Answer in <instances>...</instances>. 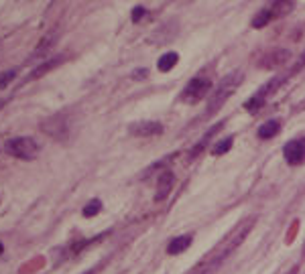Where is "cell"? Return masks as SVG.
I'll list each match as a JSON object with an SVG mask.
<instances>
[{"instance_id":"6da1fadb","label":"cell","mask_w":305,"mask_h":274,"mask_svg":"<svg viewBox=\"0 0 305 274\" xmlns=\"http://www.w3.org/2000/svg\"><path fill=\"white\" fill-rule=\"evenodd\" d=\"M255 222H257V217H246V220H244L238 228H234V230H232V232L224 238V242H222V244H220V246H218V248H216L210 256H212V258H216V260H220V262L224 264V260H226V258H228V256H230V254H232V252H234V250H236V248L244 242V238H246V236H248V232L252 230Z\"/></svg>"},{"instance_id":"7a4b0ae2","label":"cell","mask_w":305,"mask_h":274,"mask_svg":"<svg viewBox=\"0 0 305 274\" xmlns=\"http://www.w3.org/2000/svg\"><path fill=\"white\" fill-rule=\"evenodd\" d=\"M242 71H232L230 75H226L222 81H220V86L214 90V94H212V98H210V102H208V110H206V114L208 116H212V114H216L224 104H226V100L236 92V88L242 84Z\"/></svg>"},{"instance_id":"3957f363","label":"cell","mask_w":305,"mask_h":274,"mask_svg":"<svg viewBox=\"0 0 305 274\" xmlns=\"http://www.w3.org/2000/svg\"><path fill=\"white\" fill-rule=\"evenodd\" d=\"M6 152L14 158H22V160H33L39 154V144L31 136H16L6 140L4 144Z\"/></svg>"},{"instance_id":"277c9868","label":"cell","mask_w":305,"mask_h":274,"mask_svg":"<svg viewBox=\"0 0 305 274\" xmlns=\"http://www.w3.org/2000/svg\"><path fill=\"white\" fill-rule=\"evenodd\" d=\"M210 90H212L210 79H206V77H195V79H191V81L185 86V90L181 92V102L197 104L199 100H204V98L208 96Z\"/></svg>"},{"instance_id":"5b68a950","label":"cell","mask_w":305,"mask_h":274,"mask_svg":"<svg viewBox=\"0 0 305 274\" xmlns=\"http://www.w3.org/2000/svg\"><path fill=\"white\" fill-rule=\"evenodd\" d=\"M43 132H47L51 138H57V140H65V136L69 134V128H67V120L59 114V116H51L47 118L43 124H41Z\"/></svg>"},{"instance_id":"8992f818","label":"cell","mask_w":305,"mask_h":274,"mask_svg":"<svg viewBox=\"0 0 305 274\" xmlns=\"http://www.w3.org/2000/svg\"><path fill=\"white\" fill-rule=\"evenodd\" d=\"M283 156L289 165H301L305 160V138H295V140H289L283 148Z\"/></svg>"},{"instance_id":"52a82bcc","label":"cell","mask_w":305,"mask_h":274,"mask_svg":"<svg viewBox=\"0 0 305 274\" xmlns=\"http://www.w3.org/2000/svg\"><path fill=\"white\" fill-rule=\"evenodd\" d=\"M129 132L133 136H155V134H161L163 132V126L155 120H141V122H135L129 126Z\"/></svg>"},{"instance_id":"ba28073f","label":"cell","mask_w":305,"mask_h":274,"mask_svg":"<svg viewBox=\"0 0 305 274\" xmlns=\"http://www.w3.org/2000/svg\"><path fill=\"white\" fill-rule=\"evenodd\" d=\"M289 57H291V55H289V51H285V49H275V51L267 53V55L261 59V63H259V65H261V67H265V69H275V67L285 65Z\"/></svg>"},{"instance_id":"9c48e42d","label":"cell","mask_w":305,"mask_h":274,"mask_svg":"<svg viewBox=\"0 0 305 274\" xmlns=\"http://www.w3.org/2000/svg\"><path fill=\"white\" fill-rule=\"evenodd\" d=\"M265 8L269 10L271 18L275 20V18H281V16H285L293 10V0H271Z\"/></svg>"},{"instance_id":"30bf717a","label":"cell","mask_w":305,"mask_h":274,"mask_svg":"<svg viewBox=\"0 0 305 274\" xmlns=\"http://www.w3.org/2000/svg\"><path fill=\"white\" fill-rule=\"evenodd\" d=\"M173 173L171 171H165V173H161L159 175V179H157V199L161 201V199H165L169 193H171V187H173Z\"/></svg>"},{"instance_id":"8fae6325","label":"cell","mask_w":305,"mask_h":274,"mask_svg":"<svg viewBox=\"0 0 305 274\" xmlns=\"http://www.w3.org/2000/svg\"><path fill=\"white\" fill-rule=\"evenodd\" d=\"M222 266V262L220 260H216V258H212V256H208L206 260H201L199 264H195L191 270L187 274H216V270Z\"/></svg>"},{"instance_id":"7c38bea8","label":"cell","mask_w":305,"mask_h":274,"mask_svg":"<svg viewBox=\"0 0 305 274\" xmlns=\"http://www.w3.org/2000/svg\"><path fill=\"white\" fill-rule=\"evenodd\" d=\"M191 246V236H179V238H173L167 246V254L169 256H177L181 252H185L187 248Z\"/></svg>"},{"instance_id":"4fadbf2b","label":"cell","mask_w":305,"mask_h":274,"mask_svg":"<svg viewBox=\"0 0 305 274\" xmlns=\"http://www.w3.org/2000/svg\"><path fill=\"white\" fill-rule=\"evenodd\" d=\"M177 61H179V55L175 51H169V53H165V55L159 57L157 67H159V71H171L177 65Z\"/></svg>"},{"instance_id":"5bb4252c","label":"cell","mask_w":305,"mask_h":274,"mask_svg":"<svg viewBox=\"0 0 305 274\" xmlns=\"http://www.w3.org/2000/svg\"><path fill=\"white\" fill-rule=\"evenodd\" d=\"M279 130H281V124H279L277 120H269V122H265V124L259 128V138H263V140L273 138L279 134Z\"/></svg>"},{"instance_id":"9a60e30c","label":"cell","mask_w":305,"mask_h":274,"mask_svg":"<svg viewBox=\"0 0 305 274\" xmlns=\"http://www.w3.org/2000/svg\"><path fill=\"white\" fill-rule=\"evenodd\" d=\"M61 61H63V57H57V59H51V61H47V63H43V65H39V67H35V71L29 75V79H37V77H41V75L49 73V71H51V69H55Z\"/></svg>"},{"instance_id":"2e32d148","label":"cell","mask_w":305,"mask_h":274,"mask_svg":"<svg viewBox=\"0 0 305 274\" xmlns=\"http://www.w3.org/2000/svg\"><path fill=\"white\" fill-rule=\"evenodd\" d=\"M55 45V33H49L47 37H43L41 39V43L35 47V51H33V57H41V55H45L51 47Z\"/></svg>"},{"instance_id":"e0dca14e","label":"cell","mask_w":305,"mask_h":274,"mask_svg":"<svg viewBox=\"0 0 305 274\" xmlns=\"http://www.w3.org/2000/svg\"><path fill=\"white\" fill-rule=\"evenodd\" d=\"M232 142H234V138H232V136H226L224 140L216 142V144H214V148H212V154H216V156H220V154H226V152L232 148Z\"/></svg>"},{"instance_id":"ac0fdd59","label":"cell","mask_w":305,"mask_h":274,"mask_svg":"<svg viewBox=\"0 0 305 274\" xmlns=\"http://www.w3.org/2000/svg\"><path fill=\"white\" fill-rule=\"evenodd\" d=\"M100 211H102V201H100V199H92V201L84 207L82 213H84V217H94V215H98Z\"/></svg>"},{"instance_id":"d6986e66","label":"cell","mask_w":305,"mask_h":274,"mask_svg":"<svg viewBox=\"0 0 305 274\" xmlns=\"http://www.w3.org/2000/svg\"><path fill=\"white\" fill-rule=\"evenodd\" d=\"M220 126H222V124H216V126H214V128H212V130H210V132H208L206 136L201 138V140H199V142H197V144L193 146V150H191V156H197V154L201 152V148H204V146H206V144L210 142V138L216 134V130H220Z\"/></svg>"},{"instance_id":"ffe728a7","label":"cell","mask_w":305,"mask_h":274,"mask_svg":"<svg viewBox=\"0 0 305 274\" xmlns=\"http://www.w3.org/2000/svg\"><path fill=\"white\" fill-rule=\"evenodd\" d=\"M16 77V69H8V71H2L0 73V90H4V88H8V84L12 81Z\"/></svg>"},{"instance_id":"44dd1931","label":"cell","mask_w":305,"mask_h":274,"mask_svg":"<svg viewBox=\"0 0 305 274\" xmlns=\"http://www.w3.org/2000/svg\"><path fill=\"white\" fill-rule=\"evenodd\" d=\"M263 104H265V100H263L261 96H252V98H250V100L244 104V108H246V110H250V112H257V110H259Z\"/></svg>"},{"instance_id":"7402d4cb","label":"cell","mask_w":305,"mask_h":274,"mask_svg":"<svg viewBox=\"0 0 305 274\" xmlns=\"http://www.w3.org/2000/svg\"><path fill=\"white\" fill-rule=\"evenodd\" d=\"M143 16H145V8L143 6H135L133 8V22H139Z\"/></svg>"},{"instance_id":"603a6c76","label":"cell","mask_w":305,"mask_h":274,"mask_svg":"<svg viewBox=\"0 0 305 274\" xmlns=\"http://www.w3.org/2000/svg\"><path fill=\"white\" fill-rule=\"evenodd\" d=\"M0 254H2V244H0Z\"/></svg>"}]
</instances>
